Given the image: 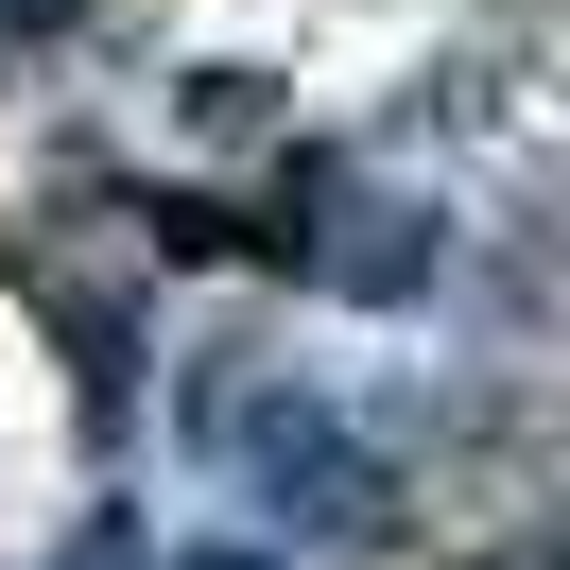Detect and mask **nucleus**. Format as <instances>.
<instances>
[{
	"mask_svg": "<svg viewBox=\"0 0 570 570\" xmlns=\"http://www.w3.org/2000/svg\"><path fill=\"white\" fill-rule=\"evenodd\" d=\"M70 570H121V535H87V553H70Z\"/></svg>",
	"mask_w": 570,
	"mask_h": 570,
	"instance_id": "f257e3e1",
	"label": "nucleus"
},
{
	"mask_svg": "<svg viewBox=\"0 0 570 570\" xmlns=\"http://www.w3.org/2000/svg\"><path fill=\"white\" fill-rule=\"evenodd\" d=\"M174 570H259V553H174Z\"/></svg>",
	"mask_w": 570,
	"mask_h": 570,
	"instance_id": "f03ea898",
	"label": "nucleus"
}]
</instances>
